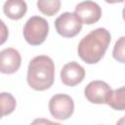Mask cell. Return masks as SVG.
Listing matches in <instances>:
<instances>
[{"label":"cell","instance_id":"2e32d148","mask_svg":"<svg viewBox=\"0 0 125 125\" xmlns=\"http://www.w3.org/2000/svg\"><path fill=\"white\" fill-rule=\"evenodd\" d=\"M49 122L48 119H45V118H36L32 121V123L30 125H46L47 123Z\"/></svg>","mask_w":125,"mask_h":125},{"label":"cell","instance_id":"5bb4252c","mask_svg":"<svg viewBox=\"0 0 125 125\" xmlns=\"http://www.w3.org/2000/svg\"><path fill=\"white\" fill-rule=\"evenodd\" d=\"M124 50H125V37L122 36L118 39V41H116L113 51H112L113 58L122 63L124 62V56H125Z\"/></svg>","mask_w":125,"mask_h":125},{"label":"cell","instance_id":"8fae6325","mask_svg":"<svg viewBox=\"0 0 125 125\" xmlns=\"http://www.w3.org/2000/svg\"><path fill=\"white\" fill-rule=\"evenodd\" d=\"M105 104L116 110H124L125 108V96L124 87L115 90H110L105 98Z\"/></svg>","mask_w":125,"mask_h":125},{"label":"cell","instance_id":"7a4b0ae2","mask_svg":"<svg viewBox=\"0 0 125 125\" xmlns=\"http://www.w3.org/2000/svg\"><path fill=\"white\" fill-rule=\"evenodd\" d=\"M55 79V64L48 56L33 58L27 68L26 80L28 85L36 91H44L50 88Z\"/></svg>","mask_w":125,"mask_h":125},{"label":"cell","instance_id":"5b68a950","mask_svg":"<svg viewBox=\"0 0 125 125\" xmlns=\"http://www.w3.org/2000/svg\"><path fill=\"white\" fill-rule=\"evenodd\" d=\"M57 32L65 38H71L77 35L81 28L82 22L74 13L65 12L57 18L55 21Z\"/></svg>","mask_w":125,"mask_h":125},{"label":"cell","instance_id":"30bf717a","mask_svg":"<svg viewBox=\"0 0 125 125\" xmlns=\"http://www.w3.org/2000/svg\"><path fill=\"white\" fill-rule=\"evenodd\" d=\"M27 10L26 3L22 0H8L4 3V14L11 20L21 19Z\"/></svg>","mask_w":125,"mask_h":125},{"label":"cell","instance_id":"277c9868","mask_svg":"<svg viewBox=\"0 0 125 125\" xmlns=\"http://www.w3.org/2000/svg\"><path fill=\"white\" fill-rule=\"evenodd\" d=\"M49 110L53 117L59 120L69 118L74 110L73 100L65 94H57L49 101Z\"/></svg>","mask_w":125,"mask_h":125},{"label":"cell","instance_id":"d6986e66","mask_svg":"<svg viewBox=\"0 0 125 125\" xmlns=\"http://www.w3.org/2000/svg\"><path fill=\"white\" fill-rule=\"evenodd\" d=\"M2 116H3V113H2V111H1V109H0V119L2 118Z\"/></svg>","mask_w":125,"mask_h":125},{"label":"cell","instance_id":"9a60e30c","mask_svg":"<svg viewBox=\"0 0 125 125\" xmlns=\"http://www.w3.org/2000/svg\"><path fill=\"white\" fill-rule=\"evenodd\" d=\"M8 35H9V30L7 25L4 23V21L2 20H0V45L4 44L7 39H8Z\"/></svg>","mask_w":125,"mask_h":125},{"label":"cell","instance_id":"e0dca14e","mask_svg":"<svg viewBox=\"0 0 125 125\" xmlns=\"http://www.w3.org/2000/svg\"><path fill=\"white\" fill-rule=\"evenodd\" d=\"M116 125H124V117H121L120 120L116 123Z\"/></svg>","mask_w":125,"mask_h":125},{"label":"cell","instance_id":"ba28073f","mask_svg":"<svg viewBox=\"0 0 125 125\" xmlns=\"http://www.w3.org/2000/svg\"><path fill=\"white\" fill-rule=\"evenodd\" d=\"M111 90L110 86L104 81H91L85 88L84 94L86 99L93 104H105V98Z\"/></svg>","mask_w":125,"mask_h":125},{"label":"cell","instance_id":"8992f818","mask_svg":"<svg viewBox=\"0 0 125 125\" xmlns=\"http://www.w3.org/2000/svg\"><path fill=\"white\" fill-rule=\"evenodd\" d=\"M74 14L82 23L93 24L102 17L101 7L93 1H84L76 5Z\"/></svg>","mask_w":125,"mask_h":125},{"label":"cell","instance_id":"4fadbf2b","mask_svg":"<svg viewBox=\"0 0 125 125\" xmlns=\"http://www.w3.org/2000/svg\"><path fill=\"white\" fill-rule=\"evenodd\" d=\"M37 7L41 13L46 16H53L59 12L61 8L60 0H38Z\"/></svg>","mask_w":125,"mask_h":125},{"label":"cell","instance_id":"9c48e42d","mask_svg":"<svg viewBox=\"0 0 125 125\" xmlns=\"http://www.w3.org/2000/svg\"><path fill=\"white\" fill-rule=\"evenodd\" d=\"M21 57L13 48H7L0 52V72L5 74L15 73L21 66Z\"/></svg>","mask_w":125,"mask_h":125},{"label":"cell","instance_id":"6da1fadb","mask_svg":"<svg viewBox=\"0 0 125 125\" xmlns=\"http://www.w3.org/2000/svg\"><path fill=\"white\" fill-rule=\"evenodd\" d=\"M110 33L105 28L100 27L84 36L77 48L78 55L86 63H97L105 54L109 43Z\"/></svg>","mask_w":125,"mask_h":125},{"label":"cell","instance_id":"52a82bcc","mask_svg":"<svg viewBox=\"0 0 125 125\" xmlns=\"http://www.w3.org/2000/svg\"><path fill=\"white\" fill-rule=\"evenodd\" d=\"M85 77V69L76 62H70L65 63L61 70V79L66 86L73 87Z\"/></svg>","mask_w":125,"mask_h":125},{"label":"cell","instance_id":"ac0fdd59","mask_svg":"<svg viewBox=\"0 0 125 125\" xmlns=\"http://www.w3.org/2000/svg\"><path fill=\"white\" fill-rule=\"evenodd\" d=\"M46 125H62V124L57 123V122H52V121H50V120H49V122H48Z\"/></svg>","mask_w":125,"mask_h":125},{"label":"cell","instance_id":"7c38bea8","mask_svg":"<svg viewBox=\"0 0 125 125\" xmlns=\"http://www.w3.org/2000/svg\"><path fill=\"white\" fill-rule=\"evenodd\" d=\"M16 99L10 93H0V109L4 115L11 114L16 109Z\"/></svg>","mask_w":125,"mask_h":125},{"label":"cell","instance_id":"3957f363","mask_svg":"<svg viewBox=\"0 0 125 125\" xmlns=\"http://www.w3.org/2000/svg\"><path fill=\"white\" fill-rule=\"evenodd\" d=\"M48 32L49 24L47 21L39 16L29 18L23 26V37L25 41L32 46L42 44L47 38Z\"/></svg>","mask_w":125,"mask_h":125}]
</instances>
